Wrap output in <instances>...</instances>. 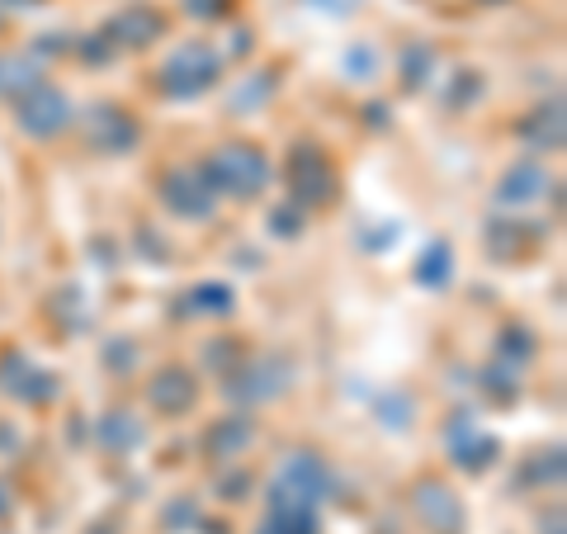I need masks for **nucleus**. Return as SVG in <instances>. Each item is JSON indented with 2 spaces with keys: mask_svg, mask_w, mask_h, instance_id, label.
I'll return each instance as SVG.
<instances>
[{
  "mask_svg": "<svg viewBox=\"0 0 567 534\" xmlns=\"http://www.w3.org/2000/svg\"><path fill=\"white\" fill-rule=\"evenodd\" d=\"M265 175H270V171H265L256 147H223L204 166V181L227 189V194H237V199H251V194L265 185Z\"/></svg>",
  "mask_w": 567,
  "mask_h": 534,
  "instance_id": "nucleus-1",
  "label": "nucleus"
},
{
  "mask_svg": "<svg viewBox=\"0 0 567 534\" xmlns=\"http://www.w3.org/2000/svg\"><path fill=\"white\" fill-rule=\"evenodd\" d=\"M162 76H166L171 95H199L213 85V76H218V52H213L208 43H185V48L171 52Z\"/></svg>",
  "mask_w": 567,
  "mask_h": 534,
  "instance_id": "nucleus-2",
  "label": "nucleus"
},
{
  "mask_svg": "<svg viewBox=\"0 0 567 534\" xmlns=\"http://www.w3.org/2000/svg\"><path fill=\"white\" fill-rule=\"evenodd\" d=\"M20 129L33 137H52L66 129V100L52 85H29L20 100Z\"/></svg>",
  "mask_w": 567,
  "mask_h": 534,
  "instance_id": "nucleus-3",
  "label": "nucleus"
},
{
  "mask_svg": "<svg viewBox=\"0 0 567 534\" xmlns=\"http://www.w3.org/2000/svg\"><path fill=\"white\" fill-rule=\"evenodd\" d=\"M416 506L425 515V525H435V534H458V525H464V506L454 502V492L450 487H431L425 483L421 496H416Z\"/></svg>",
  "mask_w": 567,
  "mask_h": 534,
  "instance_id": "nucleus-4",
  "label": "nucleus"
},
{
  "mask_svg": "<svg viewBox=\"0 0 567 534\" xmlns=\"http://www.w3.org/2000/svg\"><path fill=\"white\" fill-rule=\"evenodd\" d=\"M289 185H293V194H298L303 204L327 199L322 189H331V175H327V166H322V156H317V152H298L293 162H289Z\"/></svg>",
  "mask_w": 567,
  "mask_h": 534,
  "instance_id": "nucleus-5",
  "label": "nucleus"
},
{
  "mask_svg": "<svg viewBox=\"0 0 567 534\" xmlns=\"http://www.w3.org/2000/svg\"><path fill=\"white\" fill-rule=\"evenodd\" d=\"M162 14L156 10H147V6H133V10H123L118 20H114V33L118 39H133V48H142V43H152L156 33H162Z\"/></svg>",
  "mask_w": 567,
  "mask_h": 534,
  "instance_id": "nucleus-6",
  "label": "nucleus"
},
{
  "mask_svg": "<svg viewBox=\"0 0 567 534\" xmlns=\"http://www.w3.org/2000/svg\"><path fill=\"white\" fill-rule=\"evenodd\" d=\"M260 534H317V515H293V511H270Z\"/></svg>",
  "mask_w": 567,
  "mask_h": 534,
  "instance_id": "nucleus-7",
  "label": "nucleus"
}]
</instances>
